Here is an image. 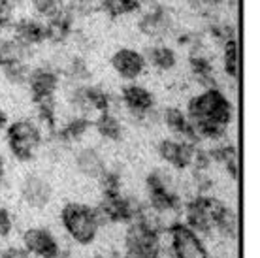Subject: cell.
<instances>
[{"instance_id":"cell-4","label":"cell","mask_w":260,"mask_h":258,"mask_svg":"<svg viewBox=\"0 0 260 258\" xmlns=\"http://www.w3.org/2000/svg\"><path fill=\"white\" fill-rule=\"evenodd\" d=\"M224 209L226 206L219 198L198 194L185 207V224L192 228L198 236H208L215 230V222Z\"/></svg>"},{"instance_id":"cell-34","label":"cell","mask_w":260,"mask_h":258,"mask_svg":"<svg viewBox=\"0 0 260 258\" xmlns=\"http://www.w3.org/2000/svg\"><path fill=\"white\" fill-rule=\"evenodd\" d=\"M138 4H149V2H155V0H136Z\"/></svg>"},{"instance_id":"cell-17","label":"cell","mask_w":260,"mask_h":258,"mask_svg":"<svg viewBox=\"0 0 260 258\" xmlns=\"http://www.w3.org/2000/svg\"><path fill=\"white\" fill-rule=\"evenodd\" d=\"M164 123H166V126L174 134L183 136L187 142H194L196 138H198L194 132V126L190 123V119L179 108H168V110L164 111Z\"/></svg>"},{"instance_id":"cell-31","label":"cell","mask_w":260,"mask_h":258,"mask_svg":"<svg viewBox=\"0 0 260 258\" xmlns=\"http://www.w3.org/2000/svg\"><path fill=\"white\" fill-rule=\"evenodd\" d=\"M0 258H25V252L15 251V249H10V251L2 252V254H0Z\"/></svg>"},{"instance_id":"cell-1","label":"cell","mask_w":260,"mask_h":258,"mask_svg":"<svg viewBox=\"0 0 260 258\" xmlns=\"http://www.w3.org/2000/svg\"><path fill=\"white\" fill-rule=\"evenodd\" d=\"M187 117L190 119L198 138L219 140L224 136L226 126L234 119V108L222 90L217 87H208L204 92L189 100Z\"/></svg>"},{"instance_id":"cell-15","label":"cell","mask_w":260,"mask_h":258,"mask_svg":"<svg viewBox=\"0 0 260 258\" xmlns=\"http://www.w3.org/2000/svg\"><path fill=\"white\" fill-rule=\"evenodd\" d=\"M15 38L21 40L28 47L44 44L47 40L46 23H42L38 19H28V17L17 21L15 23Z\"/></svg>"},{"instance_id":"cell-26","label":"cell","mask_w":260,"mask_h":258,"mask_svg":"<svg viewBox=\"0 0 260 258\" xmlns=\"http://www.w3.org/2000/svg\"><path fill=\"white\" fill-rule=\"evenodd\" d=\"M32 6H34V12L46 21L59 17L60 13L66 10V6L60 0H32Z\"/></svg>"},{"instance_id":"cell-5","label":"cell","mask_w":260,"mask_h":258,"mask_svg":"<svg viewBox=\"0 0 260 258\" xmlns=\"http://www.w3.org/2000/svg\"><path fill=\"white\" fill-rule=\"evenodd\" d=\"M8 145L17 160H32L42 145V130L30 119H19L8 126Z\"/></svg>"},{"instance_id":"cell-18","label":"cell","mask_w":260,"mask_h":258,"mask_svg":"<svg viewBox=\"0 0 260 258\" xmlns=\"http://www.w3.org/2000/svg\"><path fill=\"white\" fill-rule=\"evenodd\" d=\"M145 62H149L151 66H155L156 70L168 72L177 64V55L176 51L168 47V45H153L147 47L145 51Z\"/></svg>"},{"instance_id":"cell-30","label":"cell","mask_w":260,"mask_h":258,"mask_svg":"<svg viewBox=\"0 0 260 258\" xmlns=\"http://www.w3.org/2000/svg\"><path fill=\"white\" fill-rule=\"evenodd\" d=\"M13 230V219L6 207H0V238H8Z\"/></svg>"},{"instance_id":"cell-35","label":"cell","mask_w":260,"mask_h":258,"mask_svg":"<svg viewBox=\"0 0 260 258\" xmlns=\"http://www.w3.org/2000/svg\"><path fill=\"white\" fill-rule=\"evenodd\" d=\"M208 2H222V0H208Z\"/></svg>"},{"instance_id":"cell-14","label":"cell","mask_w":260,"mask_h":258,"mask_svg":"<svg viewBox=\"0 0 260 258\" xmlns=\"http://www.w3.org/2000/svg\"><path fill=\"white\" fill-rule=\"evenodd\" d=\"M76 168L81 175L89 179H98L106 172V162L96 149L85 147L76 155Z\"/></svg>"},{"instance_id":"cell-19","label":"cell","mask_w":260,"mask_h":258,"mask_svg":"<svg viewBox=\"0 0 260 258\" xmlns=\"http://www.w3.org/2000/svg\"><path fill=\"white\" fill-rule=\"evenodd\" d=\"M72 26H74V15L68 10L60 13L59 17L51 21H46V34L47 40L53 42H62L72 34Z\"/></svg>"},{"instance_id":"cell-27","label":"cell","mask_w":260,"mask_h":258,"mask_svg":"<svg viewBox=\"0 0 260 258\" xmlns=\"http://www.w3.org/2000/svg\"><path fill=\"white\" fill-rule=\"evenodd\" d=\"M2 70H4V76H6L8 81L13 85H26L28 76H30V68L26 62H15V64H10Z\"/></svg>"},{"instance_id":"cell-10","label":"cell","mask_w":260,"mask_h":258,"mask_svg":"<svg viewBox=\"0 0 260 258\" xmlns=\"http://www.w3.org/2000/svg\"><path fill=\"white\" fill-rule=\"evenodd\" d=\"M145 57L136 49L130 47H121L111 55V66L123 79L134 81L143 74L145 70Z\"/></svg>"},{"instance_id":"cell-8","label":"cell","mask_w":260,"mask_h":258,"mask_svg":"<svg viewBox=\"0 0 260 258\" xmlns=\"http://www.w3.org/2000/svg\"><path fill=\"white\" fill-rule=\"evenodd\" d=\"M156 151L166 164L177 170H185L192 166L198 149L192 145V142H187V140H162Z\"/></svg>"},{"instance_id":"cell-13","label":"cell","mask_w":260,"mask_h":258,"mask_svg":"<svg viewBox=\"0 0 260 258\" xmlns=\"http://www.w3.org/2000/svg\"><path fill=\"white\" fill-rule=\"evenodd\" d=\"M174 19L166 8L156 6L151 12L143 13L140 19V30L149 38H164L172 30Z\"/></svg>"},{"instance_id":"cell-12","label":"cell","mask_w":260,"mask_h":258,"mask_svg":"<svg viewBox=\"0 0 260 258\" xmlns=\"http://www.w3.org/2000/svg\"><path fill=\"white\" fill-rule=\"evenodd\" d=\"M121 100L138 117L149 115V111L155 108V96L143 85H136V83L124 85L123 90H121Z\"/></svg>"},{"instance_id":"cell-32","label":"cell","mask_w":260,"mask_h":258,"mask_svg":"<svg viewBox=\"0 0 260 258\" xmlns=\"http://www.w3.org/2000/svg\"><path fill=\"white\" fill-rule=\"evenodd\" d=\"M4 175H6V160H4V156L0 155V181L4 179Z\"/></svg>"},{"instance_id":"cell-25","label":"cell","mask_w":260,"mask_h":258,"mask_svg":"<svg viewBox=\"0 0 260 258\" xmlns=\"http://www.w3.org/2000/svg\"><path fill=\"white\" fill-rule=\"evenodd\" d=\"M190 72L198 83H202L206 89L213 87V68L209 64V60L206 57H190Z\"/></svg>"},{"instance_id":"cell-2","label":"cell","mask_w":260,"mask_h":258,"mask_svg":"<svg viewBox=\"0 0 260 258\" xmlns=\"http://www.w3.org/2000/svg\"><path fill=\"white\" fill-rule=\"evenodd\" d=\"M60 222L72 241L79 245H91L100 230V217L96 209L81 202H70L60 211Z\"/></svg>"},{"instance_id":"cell-33","label":"cell","mask_w":260,"mask_h":258,"mask_svg":"<svg viewBox=\"0 0 260 258\" xmlns=\"http://www.w3.org/2000/svg\"><path fill=\"white\" fill-rule=\"evenodd\" d=\"M6 124H8V115H6V113H4V110L0 108V130L4 128Z\"/></svg>"},{"instance_id":"cell-6","label":"cell","mask_w":260,"mask_h":258,"mask_svg":"<svg viewBox=\"0 0 260 258\" xmlns=\"http://www.w3.org/2000/svg\"><path fill=\"white\" fill-rule=\"evenodd\" d=\"M170 251L174 258H209L202 236L189 228L185 222H174L168 228Z\"/></svg>"},{"instance_id":"cell-7","label":"cell","mask_w":260,"mask_h":258,"mask_svg":"<svg viewBox=\"0 0 260 258\" xmlns=\"http://www.w3.org/2000/svg\"><path fill=\"white\" fill-rule=\"evenodd\" d=\"M23 247L38 258H59L60 245L47 228H28L23 234Z\"/></svg>"},{"instance_id":"cell-11","label":"cell","mask_w":260,"mask_h":258,"mask_svg":"<svg viewBox=\"0 0 260 258\" xmlns=\"http://www.w3.org/2000/svg\"><path fill=\"white\" fill-rule=\"evenodd\" d=\"M21 196H23L26 206L34 207V209H44L51 202L53 190L46 177L32 174L23 181V185H21Z\"/></svg>"},{"instance_id":"cell-24","label":"cell","mask_w":260,"mask_h":258,"mask_svg":"<svg viewBox=\"0 0 260 258\" xmlns=\"http://www.w3.org/2000/svg\"><path fill=\"white\" fill-rule=\"evenodd\" d=\"M209 156H211L213 160L221 162L222 166H224V170H226L234 179L238 177V151H236L234 145H224V147L213 149Z\"/></svg>"},{"instance_id":"cell-28","label":"cell","mask_w":260,"mask_h":258,"mask_svg":"<svg viewBox=\"0 0 260 258\" xmlns=\"http://www.w3.org/2000/svg\"><path fill=\"white\" fill-rule=\"evenodd\" d=\"M74 15H89L94 12V2L92 0H70V4L66 8Z\"/></svg>"},{"instance_id":"cell-9","label":"cell","mask_w":260,"mask_h":258,"mask_svg":"<svg viewBox=\"0 0 260 258\" xmlns=\"http://www.w3.org/2000/svg\"><path fill=\"white\" fill-rule=\"evenodd\" d=\"M26 85H28L30 98L34 104L42 102V100H49V98H55V92L59 89V76L51 68L40 66V68L30 70Z\"/></svg>"},{"instance_id":"cell-23","label":"cell","mask_w":260,"mask_h":258,"mask_svg":"<svg viewBox=\"0 0 260 258\" xmlns=\"http://www.w3.org/2000/svg\"><path fill=\"white\" fill-rule=\"evenodd\" d=\"M222 66L224 72L230 78H238L240 76V60H238V44L236 38H230L222 42Z\"/></svg>"},{"instance_id":"cell-36","label":"cell","mask_w":260,"mask_h":258,"mask_svg":"<svg viewBox=\"0 0 260 258\" xmlns=\"http://www.w3.org/2000/svg\"><path fill=\"white\" fill-rule=\"evenodd\" d=\"M91 258H106V256H100V254H96V256H91Z\"/></svg>"},{"instance_id":"cell-21","label":"cell","mask_w":260,"mask_h":258,"mask_svg":"<svg viewBox=\"0 0 260 258\" xmlns=\"http://www.w3.org/2000/svg\"><path fill=\"white\" fill-rule=\"evenodd\" d=\"M89 128H91V121L87 117H74L59 130V140H62V142H78L87 134Z\"/></svg>"},{"instance_id":"cell-22","label":"cell","mask_w":260,"mask_h":258,"mask_svg":"<svg viewBox=\"0 0 260 258\" xmlns=\"http://www.w3.org/2000/svg\"><path fill=\"white\" fill-rule=\"evenodd\" d=\"M142 4H138L136 0H102L100 2V10L111 17V19H117L128 13H134L140 10Z\"/></svg>"},{"instance_id":"cell-3","label":"cell","mask_w":260,"mask_h":258,"mask_svg":"<svg viewBox=\"0 0 260 258\" xmlns=\"http://www.w3.org/2000/svg\"><path fill=\"white\" fill-rule=\"evenodd\" d=\"M124 249H126V258H160L162 256L160 230L140 219H134L124 234Z\"/></svg>"},{"instance_id":"cell-20","label":"cell","mask_w":260,"mask_h":258,"mask_svg":"<svg viewBox=\"0 0 260 258\" xmlns=\"http://www.w3.org/2000/svg\"><path fill=\"white\" fill-rule=\"evenodd\" d=\"M94 128H96V132L104 140H111V142H117V140H121V136H123V124L110 111L100 113V117L94 121Z\"/></svg>"},{"instance_id":"cell-29","label":"cell","mask_w":260,"mask_h":258,"mask_svg":"<svg viewBox=\"0 0 260 258\" xmlns=\"http://www.w3.org/2000/svg\"><path fill=\"white\" fill-rule=\"evenodd\" d=\"M13 0H0V28L10 26L13 21Z\"/></svg>"},{"instance_id":"cell-16","label":"cell","mask_w":260,"mask_h":258,"mask_svg":"<svg viewBox=\"0 0 260 258\" xmlns=\"http://www.w3.org/2000/svg\"><path fill=\"white\" fill-rule=\"evenodd\" d=\"M30 57V47L25 45L21 40L0 38V68H6L15 62H26Z\"/></svg>"}]
</instances>
